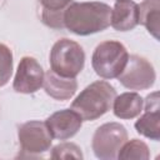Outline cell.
I'll use <instances>...</instances> for the list:
<instances>
[{
	"label": "cell",
	"instance_id": "d6986e66",
	"mask_svg": "<svg viewBox=\"0 0 160 160\" xmlns=\"http://www.w3.org/2000/svg\"><path fill=\"white\" fill-rule=\"evenodd\" d=\"M145 110L159 109V91H154L145 98Z\"/></svg>",
	"mask_w": 160,
	"mask_h": 160
},
{
	"label": "cell",
	"instance_id": "4fadbf2b",
	"mask_svg": "<svg viewBox=\"0 0 160 160\" xmlns=\"http://www.w3.org/2000/svg\"><path fill=\"white\" fill-rule=\"evenodd\" d=\"M41 20L51 29H64V12L72 0H39Z\"/></svg>",
	"mask_w": 160,
	"mask_h": 160
},
{
	"label": "cell",
	"instance_id": "277c9868",
	"mask_svg": "<svg viewBox=\"0 0 160 160\" xmlns=\"http://www.w3.org/2000/svg\"><path fill=\"white\" fill-rule=\"evenodd\" d=\"M50 69L62 78H76L85 65V52L81 45L71 39L58 40L50 50Z\"/></svg>",
	"mask_w": 160,
	"mask_h": 160
},
{
	"label": "cell",
	"instance_id": "9a60e30c",
	"mask_svg": "<svg viewBox=\"0 0 160 160\" xmlns=\"http://www.w3.org/2000/svg\"><path fill=\"white\" fill-rule=\"evenodd\" d=\"M136 131L154 141L160 140V112L159 109L145 110V112L135 121Z\"/></svg>",
	"mask_w": 160,
	"mask_h": 160
},
{
	"label": "cell",
	"instance_id": "7c38bea8",
	"mask_svg": "<svg viewBox=\"0 0 160 160\" xmlns=\"http://www.w3.org/2000/svg\"><path fill=\"white\" fill-rule=\"evenodd\" d=\"M144 108V99L135 91L116 95L112 101L114 115L122 120H130L140 115Z\"/></svg>",
	"mask_w": 160,
	"mask_h": 160
},
{
	"label": "cell",
	"instance_id": "e0dca14e",
	"mask_svg": "<svg viewBox=\"0 0 160 160\" xmlns=\"http://www.w3.org/2000/svg\"><path fill=\"white\" fill-rule=\"evenodd\" d=\"M14 60L9 46L0 42V88L5 86L12 75Z\"/></svg>",
	"mask_w": 160,
	"mask_h": 160
},
{
	"label": "cell",
	"instance_id": "52a82bcc",
	"mask_svg": "<svg viewBox=\"0 0 160 160\" xmlns=\"http://www.w3.org/2000/svg\"><path fill=\"white\" fill-rule=\"evenodd\" d=\"M18 139L21 150L29 155L48 151L52 142V136L46 124L40 120H30L20 125Z\"/></svg>",
	"mask_w": 160,
	"mask_h": 160
},
{
	"label": "cell",
	"instance_id": "7a4b0ae2",
	"mask_svg": "<svg viewBox=\"0 0 160 160\" xmlns=\"http://www.w3.org/2000/svg\"><path fill=\"white\" fill-rule=\"evenodd\" d=\"M115 96L116 90L110 82L98 80L88 85L74 99L71 109L81 116L82 121H92L111 109Z\"/></svg>",
	"mask_w": 160,
	"mask_h": 160
},
{
	"label": "cell",
	"instance_id": "2e32d148",
	"mask_svg": "<svg viewBox=\"0 0 160 160\" xmlns=\"http://www.w3.org/2000/svg\"><path fill=\"white\" fill-rule=\"evenodd\" d=\"M150 158V150L148 145L139 139H131L130 141H125L121 149L118 152V159L122 160H148Z\"/></svg>",
	"mask_w": 160,
	"mask_h": 160
},
{
	"label": "cell",
	"instance_id": "5bb4252c",
	"mask_svg": "<svg viewBox=\"0 0 160 160\" xmlns=\"http://www.w3.org/2000/svg\"><path fill=\"white\" fill-rule=\"evenodd\" d=\"M139 8V24L144 25L149 34L159 40L160 31V0H144Z\"/></svg>",
	"mask_w": 160,
	"mask_h": 160
},
{
	"label": "cell",
	"instance_id": "8992f818",
	"mask_svg": "<svg viewBox=\"0 0 160 160\" xmlns=\"http://www.w3.org/2000/svg\"><path fill=\"white\" fill-rule=\"evenodd\" d=\"M118 79L126 89L139 91L150 89L154 85L156 72L152 64L148 59L140 55H129L126 66Z\"/></svg>",
	"mask_w": 160,
	"mask_h": 160
},
{
	"label": "cell",
	"instance_id": "8fae6325",
	"mask_svg": "<svg viewBox=\"0 0 160 160\" xmlns=\"http://www.w3.org/2000/svg\"><path fill=\"white\" fill-rule=\"evenodd\" d=\"M42 88L50 98L65 101L75 95L78 90V81L75 78H62L50 69L45 72Z\"/></svg>",
	"mask_w": 160,
	"mask_h": 160
},
{
	"label": "cell",
	"instance_id": "30bf717a",
	"mask_svg": "<svg viewBox=\"0 0 160 160\" xmlns=\"http://www.w3.org/2000/svg\"><path fill=\"white\" fill-rule=\"evenodd\" d=\"M110 25L116 31H130L139 25V8L132 0H116L110 14Z\"/></svg>",
	"mask_w": 160,
	"mask_h": 160
},
{
	"label": "cell",
	"instance_id": "5b68a950",
	"mask_svg": "<svg viewBox=\"0 0 160 160\" xmlns=\"http://www.w3.org/2000/svg\"><path fill=\"white\" fill-rule=\"evenodd\" d=\"M128 140V131L120 122H105L100 125L91 140L94 155L101 160H114L118 152Z\"/></svg>",
	"mask_w": 160,
	"mask_h": 160
},
{
	"label": "cell",
	"instance_id": "6da1fadb",
	"mask_svg": "<svg viewBox=\"0 0 160 160\" xmlns=\"http://www.w3.org/2000/svg\"><path fill=\"white\" fill-rule=\"evenodd\" d=\"M111 8L100 1L71 2L64 12V28L70 32L88 36L110 26Z\"/></svg>",
	"mask_w": 160,
	"mask_h": 160
},
{
	"label": "cell",
	"instance_id": "ba28073f",
	"mask_svg": "<svg viewBox=\"0 0 160 160\" xmlns=\"http://www.w3.org/2000/svg\"><path fill=\"white\" fill-rule=\"evenodd\" d=\"M44 76V69L38 60L31 56H24L18 65L12 89L19 94H34L42 86Z\"/></svg>",
	"mask_w": 160,
	"mask_h": 160
},
{
	"label": "cell",
	"instance_id": "9c48e42d",
	"mask_svg": "<svg viewBox=\"0 0 160 160\" xmlns=\"http://www.w3.org/2000/svg\"><path fill=\"white\" fill-rule=\"evenodd\" d=\"M45 124L52 139L68 140L76 135L81 129L82 119L76 111L70 108L55 111L45 120Z\"/></svg>",
	"mask_w": 160,
	"mask_h": 160
},
{
	"label": "cell",
	"instance_id": "3957f363",
	"mask_svg": "<svg viewBox=\"0 0 160 160\" xmlns=\"http://www.w3.org/2000/svg\"><path fill=\"white\" fill-rule=\"evenodd\" d=\"M129 52L126 48L116 40L100 42L91 56V66L96 75L105 80L116 79L126 66Z\"/></svg>",
	"mask_w": 160,
	"mask_h": 160
},
{
	"label": "cell",
	"instance_id": "ac0fdd59",
	"mask_svg": "<svg viewBox=\"0 0 160 160\" xmlns=\"http://www.w3.org/2000/svg\"><path fill=\"white\" fill-rule=\"evenodd\" d=\"M52 159H84L81 149L74 142H61L51 149Z\"/></svg>",
	"mask_w": 160,
	"mask_h": 160
}]
</instances>
